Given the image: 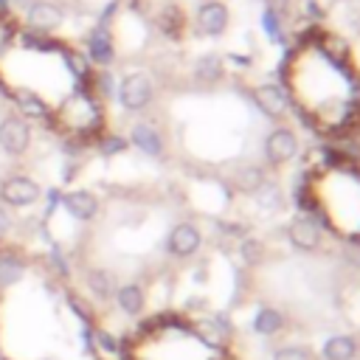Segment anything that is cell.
<instances>
[{"label":"cell","mask_w":360,"mask_h":360,"mask_svg":"<svg viewBox=\"0 0 360 360\" xmlns=\"http://www.w3.org/2000/svg\"><path fill=\"white\" fill-rule=\"evenodd\" d=\"M87 290H90L96 298H101V301L112 298V295H115V278H112V273L104 270V267L87 270Z\"/></svg>","instance_id":"17"},{"label":"cell","mask_w":360,"mask_h":360,"mask_svg":"<svg viewBox=\"0 0 360 360\" xmlns=\"http://www.w3.org/2000/svg\"><path fill=\"white\" fill-rule=\"evenodd\" d=\"M115 304H118V309H121L124 315H138V312L143 309V304H146L141 284L127 281V284L115 287Z\"/></svg>","instance_id":"15"},{"label":"cell","mask_w":360,"mask_h":360,"mask_svg":"<svg viewBox=\"0 0 360 360\" xmlns=\"http://www.w3.org/2000/svg\"><path fill=\"white\" fill-rule=\"evenodd\" d=\"M219 73H222V65H219L217 56H205V59H200V65H197V76H200V79L214 82V79H219Z\"/></svg>","instance_id":"21"},{"label":"cell","mask_w":360,"mask_h":360,"mask_svg":"<svg viewBox=\"0 0 360 360\" xmlns=\"http://www.w3.org/2000/svg\"><path fill=\"white\" fill-rule=\"evenodd\" d=\"M98 343H101V346H104V349H110V352H112V349H115V340H112V338H110V335H107V332H98Z\"/></svg>","instance_id":"29"},{"label":"cell","mask_w":360,"mask_h":360,"mask_svg":"<svg viewBox=\"0 0 360 360\" xmlns=\"http://www.w3.org/2000/svg\"><path fill=\"white\" fill-rule=\"evenodd\" d=\"M200 245H202V236H200V231H197L191 222L174 225V228L169 231V236H166V250H169L172 256H177V259H186V256L197 253Z\"/></svg>","instance_id":"6"},{"label":"cell","mask_w":360,"mask_h":360,"mask_svg":"<svg viewBox=\"0 0 360 360\" xmlns=\"http://www.w3.org/2000/svg\"><path fill=\"white\" fill-rule=\"evenodd\" d=\"M129 141L138 146V152H143L149 158H158L163 152V138L152 124H135L129 132Z\"/></svg>","instance_id":"14"},{"label":"cell","mask_w":360,"mask_h":360,"mask_svg":"<svg viewBox=\"0 0 360 360\" xmlns=\"http://www.w3.org/2000/svg\"><path fill=\"white\" fill-rule=\"evenodd\" d=\"M0 149L11 158H22L31 149V124L22 115L6 112L0 118Z\"/></svg>","instance_id":"2"},{"label":"cell","mask_w":360,"mask_h":360,"mask_svg":"<svg viewBox=\"0 0 360 360\" xmlns=\"http://www.w3.org/2000/svg\"><path fill=\"white\" fill-rule=\"evenodd\" d=\"M228 8H225V3H219V0H205L200 8H197V25H200V31L202 34H208V37H219L225 28H228Z\"/></svg>","instance_id":"8"},{"label":"cell","mask_w":360,"mask_h":360,"mask_svg":"<svg viewBox=\"0 0 360 360\" xmlns=\"http://www.w3.org/2000/svg\"><path fill=\"white\" fill-rule=\"evenodd\" d=\"M0 200L8 208H31L42 200V186L28 174H8L0 183Z\"/></svg>","instance_id":"1"},{"label":"cell","mask_w":360,"mask_h":360,"mask_svg":"<svg viewBox=\"0 0 360 360\" xmlns=\"http://www.w3.org/2000/svg\"><path fill=\"white\" fill-rule=\"evenodd\" d=\"M96 82H98V93H104V96H110V93H112V79H110L107 73H101Z\"/></svg>","instance_id":"28"},{"label":"cell","mask_w":360,"mask_h":360,"mask_svg":"<svg viewBox=\"0 0 360 360\" xmlns=\"http://www.w3.org/2000/svg\"><path fill=\"white\" fill-rule=\"evenodd\" d=\"M127 146H129V141L124 135H104L98 143L101 155H118V152H127Z\"/></svg>","instance_id":"22"},{"label":"cell","mask_w":360,"mask_h":360,"mask_svg":"<svg viewBox=\"0 0 360 360\" xmlns=\"http://www.w3.org/2000/svg\"><path fill=\"white\" fill-rule=\"evenodd\" d=\"M273 360H309V352L301 346H284L273 354Z\"/></svg>","instance_id":"24"},{"label":"cell","mask_w":360,"mask_h":360,"mask_svg":"<svg viewBox=\"0 0 360 360\" xmlns=\"http://www.w3.org/2000/svg\"><path fill=\"white\" fill-rule=\"evenodd\" d=\"M0 248H3V242H0Z\"/></svg>","instance_id":"30"},{"label":"cell","mask_w":360,"mask_h":360,"mask_svg":"<svg viewBox=\"0 0 360 360\" xmlns=\"http://www.w3.org/2000/svg\"><path fill=\"white\" fill-rule=\"evenodd\" d=\"M250 98L270 118H281L287 112V96H284V90L278 84H256L250 90Z\"/></svg>","instance_id":"9"},{"label":"cell","mask_w":360,"mask_h":360,"mask_svg":"<svg viewBox=\"0 0 360 360\" xmlns=\"http://www.w3.org/2000/svg\"><path fill=\"white\" fill-rule=\"evenodd\" d=\"M62 205L79 222H90L98 214V197L93 191H84V188H76V191L62 194Z\"/></svg>","instance_id":"10"},{"label":"cell","mask_w":360,"mask_h":360,"mask_svg":"<svg viewBox=\"0 0 360 360\" xmlns=\"http://www.w3.org/2000/svg\"><path fill=\"white\" fill-rule=\"evenodd\" d=\"M8 98L14 101L17 115H22L25 121H28V118H48V112H51V107L45 104V98L37 96V93L28 90V87H11V90H8Z\"/></svg>","instance_id":"11"},{"label":"cell","mask_w":360,"mask_h":360,"mask_svg":"<svg viewBox=\"0 0 360 360\" xmlns=\"http://www.w3.org/2000/svg\"><path fill=\"white\" fill-rule=\"evenodd\" d=\"M65 65H68V70L76 79H87L90 76V59L82 56V53H76V51H65Z\"/></svg>","instance_id":"20"},{"label":"cell","mask_w":360,"mask_h":360,"mask_svg":"<svg viewBox=\"0 0 360 360\" xmlns=\"http://www.w3.org/2000/svg\"><path fill=\"white\" fill-rule=\"evenodd\" d=\"M287 239L298 250H315L321 245V225L309 217H295L287 225Z\"/></svg>","instance_id":"7"},{"label":"cell","mask_w":360,"mask_h":360,"mask_svg":"<svg viewBox=\"0 0 360 360\" xmlns=\"http://www.w3.org/2000/svg\"><path fill=\"white\" fill-rule=\"evenodd\" d=\"M11 225H14V219H11L8 208H6V205H0V242L6 239V233L11 231Z\"/></svg>","instance_id":"26"},{"label":"cell","mask_w":360,"mask_h":360,"mask_svg":"<svg viewBox=\"0 0 360 360\" xmlns=\"http://www.w3.org/2000/svg\"><path fill=\"white\" fill-rule=\"evenodd\" d=\"M295 152H298V138H295L292 129L278 127V129L267 132V138H264V158H267L273 166H281V163L292 160Z\"/></svg>","instance_id":"5"},{"label":"cell","mask_w":360,"mask_h":360,"mask_svg":"<svg viewBox=\"0 0 360 360\" xmlns=\"http://www.w3.org/2000/svg\"><path fill=\"white\" fill-rule=\"evenodd\" d=\"M22 276H25V259H22V253L3 245L0 248V290L14 287Z\"/></svg>","instance_id":"12"},{"label":"cell","mask_w":360,"mask_h":360,"mask_svg":"<svg viewBox=\"0 0 360 360\" xmlns=\"http://www.w3.org/2000/svg\"><path fill=\"white\" fill-rule=\"evenodd\" d=\"M87 59L93 65H110L112 62V37L104 25H96L87 34Z\"/></svg>","instance_id":"13"},{"label":"cell","mask_w":360,"mask_h":360,"mask_svg":"<svg viewBox=\"0 0 360 360\" xmlns=\"http://www.w3.org/2000/svg\"><path fill=\"white\" fill-rule=\"evenodd\" d=\"M284 326V318H281V312L278 309H273V307H262L256 315H253V332L256 335H276L278 329Z\"/></svg>","instance_id":"18"},{"label":"cell","mask_w":360,"mask_h":360,"mask_svg":"<svg viewBox=\"0 0 360 360\" xmlns=\"http://www.w3.org/2000/svg\"><path fill=\"white\" fill-rule=\"evenodd\" d=\"M59 202H62V191H59V188H51V191H48V205H45V219L53 214V208H56Z\"/></svg>","instance_id":"27"},{"label":"cell","mask_w":360,"mask_h":360,"mask_svg":"<svg viewBox=\"0 0 360 360\" xmlns=\"http://www.w3.org/2000/svg\"><path fill=\"white\" fill-rule=\"evenodd\" d=\"M233 183H236V188L239 191H245V194H256L262 186H264V172H262V166H242L236 174H233Z\"/></svg>","instance_id":"19"},{"label":"cell","mask_w":360,"mask_h":360,"mask_svg":"<svg viewBox=\"0 0 360 360\" xmlns=\"http://www.w3.org/2000/svg\"><path fill=\"white\" fill-rule=\"evenodd\" d=\"M25 22H28L31 31L48 34V31H56L65 22V11L53 0H31L25 6Z\"/></svg>","instance_id":"4"},{"label":"cell","mask_w":360,"mask_h":360,"mask_svg":"<svg viewBox=\"0 0 360 360\" xmlns=\"http://www.w3.org/2000/svg\"><path fill=\"white\" fill-rule=\"evenodd\" d=\"M48 262H51V270H53V273L68 276V262H65V256H62L59 245H51V250H48Z\"/></svg>","instance_id":"23"},{"label":"cell","mask_w":360,"mask_h":360,"mask_svg":"<svg viewBox=\"0 0 360 360\" xmlns=\"http://www.w3.org/2000/svg\"><path fill=\"white\" fill-rule=\"evenodd\" d=\"M242 256H245V262L256 264V262H259V256H262V245H259L256 239H248V242L242 245Z\"/></svg>","instance_id":"25"},{"label":"cell","mask_w":360,"mask_h":360,"mask_svg":"<svg viewBox=\"0 0 360 360\" xmlns=\"http://www.w3.org/2000/svg\"><path fill=\"white\" fill-rule=\"evenodd\" d=\"M321 354H323V360H352V357L357 354V343H354V338H349V335H332V338L323 343Z\"/></svg>","instance_id":"16"},{"label":"cell","mask_w":360,"mask_h":360,"mask_svg":"<svg viewBox=\"0 0 360 360\" xmlns=\"http://www.w3.org/2000/svg\"><path fill=\"white\" fill-rule=\"evenodd\" d=\"M118 101L127 112H141L152 101V82L146 73H127L118 84Z\"/></svg>","instance_id":"3"}]
</instances>
